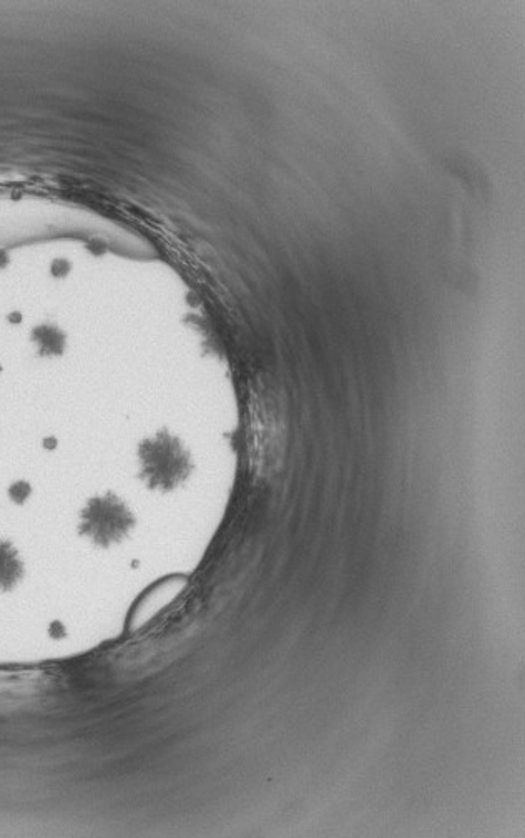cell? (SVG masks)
I'll return each mask as SVG.
<instances>
[{
	"label": "cell",
	"mask_w": 525,
	"mask_h": 838,
	"mask_svg": "<svg viewBox=\"0 0 525 838\" xmlns=\"http://www.w3.org/2000/svg\"><path fill=\"white\" fill-rule=\"evenodd\" d=\"M145 473L158 486H174L187 474V458L170 438H158L141 450Z\"/></svg>",
	"instance_id": "obj_1"
},
{
	"label": "cell",
	"mask_w": 525,
	"mask_h": 838,
	"mask_svg": "<svg viewBox=\"0 0 525 838\" xmlns=\"http://www.w3.org/2000/svg\"><path fill=\"white\" fill-rule=\"evenodd\" d=\"M130 526V517L120 504L114 501H98L85 514V533L91 534L101 543L117 540Z\"/></svg>",
	"instance_id": "obj_2"
}]
</instances>
